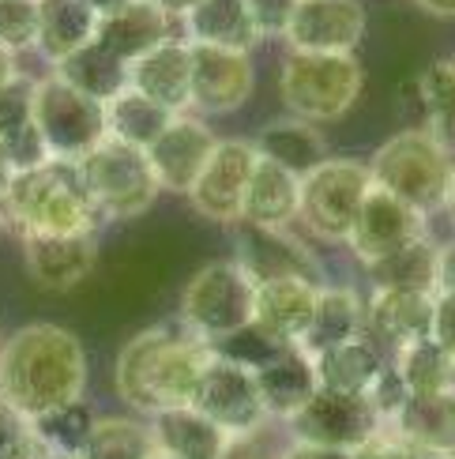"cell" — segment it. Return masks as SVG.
Here are the masks:
<instances>
[{
    "instance_id": "5bb4252c",
    "label": "cell",
    "mask_w": 455,
    "mask_h": 459,
    "mask_svg": "<svg viewBox=\"0 0 455 459\" xmlns=\"http://www.w3.org/2000/svg\"><path fill=\"white\" fill-rule=\"evenodd\" d=\"M290 53H354L365 38L362 0H297L287 27Z\"/></svg>"
},
{
    "instance_id": "d590c367",
    "label": "cell",
    "mask_w": 455,
    "mask_h": 459,
    "mask_svg": "<svg viewBox=\"0 0 455 459\" xmlns=\"http://www.w3.org/2000/svg\"><path fill=\"white\" fill-rule=\"evenodd\" d=\"M150 452H155L150 426L136 418H94L80 459H147Z\"/></svg>"
},
{
    "instance_id": "4dcf8cb0",
    "label": "cell",
    "mask_w": 455,
    "mask_h": 459,
    "mask_svg": "<svg viewBox=\"0 0 455 459\" xmlns=\"http://www.w3.org/2000/svg\"><path fill=\"white\" fill-rule=\"evenodd\" d=\"M403 441L455 455V392L441 395H410L395 422H388Z\"/></svg>"
},
{
    "instance_id": "83f0119b",
    "label": "cell",
    "mask_w": 455,
    "mask_h": 459,
    "mask_svg": "<svg viewBox=\"0 0 455 459\" xmlns=\"http://www.w3.org/2000/svg\"><path fill=\"white\" fill-rule=\"evenodd\" d=\"M253 143H256L260 159L290 169L294 178H305L324 159H331L328 155V140L320 136V128L309 125V121H301V117H282V121L263 125Z\"/></svg>"
},
{
    "instance_id": "2e32d148",
    "label": "cell",
    "mask_w": 455,
    "mask_h": 459,
    "mask_svg": "<svg viewBox=\"0 0 455 459\" xmlns=\"http://www.w3.org/2000/svg\"><path fill=\"white\" fill-rule=\"evenodd\" d=\"M234 264L253 282H271V279L320 282V264L287 230H263V226L237 222L234 226Z\"/></svg>"
},
{
    "instance_id": "7c38bea8",
    "label": "cell",
    "mask_w": 455,
    "mask_h": 459,
    "mask_svg": "<svg viewBox=\"0 0 455 459\" xmlns=\"http://www.w3.org/2000/svg\"><path fill=\"white\" fill-rule=\"evenodd\" d=\"M193 407L203 418H211V422L230 437H249L271 422L268 411H263L256 377L245 366H234V361H226L219 354L211 358V366H207V373L200 380Z\"/></svg>"
},
{
    "instance_id": "d6986e66",
    "label": "cell",
    "mask_w": 455,
    "mask_h": 459,
    "mask_svg": "<svg viewBox=\"0 0 455 459\" xmlns=\"http://www.w3.org/2000/svg\"><path fill=\"white\" fill-rule=\"evenodd\" d=\"M174 34V15H166L155 0H132L121 12L102 15L99 30H94V42H99L109 56H117L124 68H132L147 56L150 49H159L162 42H169Z\"/></svg>"
},
{
    "instance_id": "f5cc1de1",
    "label": "cell",
    "mask_w": 455,
    "mask_h": 459,
    "mask_svg": "<svg viewBox=\"0 0 455 459\" xmlns=\"http://www.w3.org/2000/svg\"><path fill=\"white\" fill-rule=\"evenodd\" d=\"M155 4L166 12V15H174V19H185L188 12H193L196 4H200V0H155Z\"/></svg>"
},
{
    "instance_id": "7402d4cb",
    "label": "cell",
    "mask_w": 455,
    "mask_h": 459,
    "mask_svg": "<svg viewBox=\"0 0 455 459\" xmlns=\"http://www.w3.org/2000/svg\"><path fill=\"white\" fill-rule=\"evenodd\" d=\"M320 286L313 279H271V282H256V309L253 324H260L268 335L297 347L305 339L313 313H316V298Z\"/></svg>"
},
{
    "instance_id": "277c9868",
    "label": "cell",
    "mask_w": 455,
    "mask_h": 459,
    "mask_svg": "<svg viewBox=\"0 0 455 459\" xmlns=\"http://www.w3.org/2000/svg\"><path fill=\"white\" fill-rule=\"evenodd\" d=\"M451 166V155L429 128H403L369 159V178L376 188H384L429 219L448 200Z\"/></svg>"
},
{
    "instance_id": "db71d44e",
    "label": "cell",
    "mask_w": 455,
    "mask_h": 459,
    "mask_svg": "<svg viewBox=\"0 0 455 459\" xmlns=\"http://www.w3.org/2000/svg\"><path fill=\"white\" fill-rule=\"evenodd\" d=\"M19 75V65H15V53H8L4 46H0V87L4 83H12Z\"/></svg>"
},
{
    "instance_id": "b9f144b4",
    "label": "cell",
    "mask_w": 455,
    "mask_h": 459,
    "mask_svg": "<svg viewBox=\"0 0 455 459\" xmlns=\"http://www.w3.org/2000/svg\"><path fill=\"white\" fill-rule=\"evenodd\" d=\"M30 102H34V80L15 75L12 83L0 87V140L30 125Z\"/></svg>"
},
{
    "instance_id": "9a60e30c",
    "label": "cell",
    "mask_w": 455,
    "mask_h": 459,
    "mask_svg": "<svg viewBox=\"0 0 455 459\" xmlns=\"http://www.w3.org/2000/svg\"><path fill=\"white\" fill-rule=\"evenodd\" d=\"M253 87H256L253 53L193 46V109L211 113V117L234 113L253 99Z\"/></svg>"
},
{
    "instance_id": "60d3db41",
    "label": "cell",
    "mask_w": 455,
    "mask_h": 459,
    "mask_svg": "<svg viewBox=\"0 0 455 459\" xmlns=\"http://www.w3.org/2000/svg\"><path fill=\"white\" fill-rule=\"evenodd\" d=\"M0 459H46V448L38 445L30 418L0 403Z\"/></svg>"
},
{
    "instance_id": "11a10c76",
    "label": "cell",
    "mask_w": 455,
    "mask_h": 459,
    "mask_svg": "<svg viewBox=\"0 0 455 459\" xmlns=\"http://www.w3.org/2000/svg\"><path fill=\"white\" fill-rule=\"evenodd\" d=\"M83 4H87L90 12H99V19H102V15H113V12H121L124 4H132V0H83Z\"/></svg>"
},
{
    "instance_id": "680465c9",
    "label": "cell",
    "mask_w": 455,
    "mask_h": 459,
    "mask_svg": "<svg viewBox=\"0 0 455 459\" xmlns=\"http://www.w3.org/2000/svg\"><path fill=\"white\" fill-rule=\"evenodd\" d=\"M46 459H80V455H46Z\"/></svg>"
},
{
    "instance_id": "ba28073f",
    "label": "cell",
    "mask_w": 455,
    "mask_h": 459,
    "mask_svg": "<svg viewBox=\"0 0 455 459\" xmlns=\"http://www.w3.org/2000/svg\"><path fill=\"white\" fill-rule=\"evenodd\" d=\"M30 121L42 132L53 162H83L106 140V106L90 102L87 94L68 87L56 75L34 80Z\"/></svg>"
},
{
    "instance_id": "6da1fadb",
    "label": "cell",
    "mask_w": 455,
    "mask_h": 459,
    "mask_svg": "<svg viewBox=\"0 0 455 459\" xmlns=\"http://www.w3.org/2000/svg\"><path fill=\"white\" fill-rule=\"evenodd\" d=\"M87 354L61 324H27L0 347V403L23 418L49 414L83 399Z\"/></svg>"
},
{
    "instance_id": "7bdbcfd3",
    "label": "cell",
    "mask_w": 455,
    "mask_h": 459,
    "mask_svg": "<svg viewBox=\"0 0 455 459\" xmlns=\"http://www.w3.org/2000/svg\"><path fill=\"white\" fill-rule=\"evenodd\" d=\"M0 143H4V155H8L12 174H23V169H38V166L53 162V159H49V147H46V140H42V132L34 128V121L23 125L19 132H12V136H4Z\"/></svg>"
},
{
    "instance_id": "6f0895ef",
    "label": "cell",
    "mask_w": 455,
    "mask_h": 459,
    "mask_svg": "<svg viewBox=\"0 0 455 459\" xmlns=\"http://www.w3.org/2000/svg\"><path fill=\"white\" fill-rule=\"evenodd\" d=\"M444 207L455 215V166H451V181H448V200H444Z\"/></svg>"
},
{
    "instance_id": "e575fe53",
    "label": "cell",
    "mask_w": 455,
    "mask_h": 459,
    "mask_svg": "<svg viewBox=\"0 0 455 459\" xmlns=\"http://www.w3.org/2000/svg\"><path fill=\"white\" fill-rule=\"evenodd\" d=\"M395 373L403 377L410 395H441L455 392V358L433 339L410 342V347L391 354Z\"/></svg>"
},
{
    "instance_id": "44dd1931",
    "label": "cell",
    "mask_w": 455,
    "mask_h": 459,
    "mask_svg": "<svg viewBox=\"0 0 455 459\" xmlns=\"http://www.w3.org/2000/svg\"><path fill=\"white\" fill-rule=\"evenodd\" d=\"M433 332V294L410 290H373L365 305V335L376 347L403 351L410 342H422Z\"/></svg>"
},
{
    "instance_id": "7dc6e473",
    "label": "cell",
    "mask_w": 455,
    "mask_h": 459,
    "mask_svg": "<svg viewBox=\"0 0 455 459\" xmlns=\"http://www.w3.org/2000/svg\"><path fill=\"white\" fill-rule=\"evenodd\" d=\"M433 342L455 358V294H433V332H429Z\"/></svg>"
},
{
    "instance_id": "ee69618b",
    "label": "cell",
    "mask_w": 455,
    "mask_h": 459,
    "mask_svg": "<svg viewBox=\"0 0 455 459\" xmlns=\"http://www.w3.org/2000/svg\"><path fill=\"white\" fill-rule=\"evenodd\" d=\"M407 399H410V392H407V385H403V377L395 373V366L388 361V366L381 369V377L373 380V388H369V403H373L376 418H381L384 426L395 422V418H399V411L407 407Z\"/></svg>"
},
{
    "instance_id": "ab89813d",
    "label": "cell",
    "mask_w": 455,
    "mask_h": 459,
    "mask_svg": "<svg viewBox=\"0 0 455 459\" xmlns=\"http://www.w3.org/2000/svg\"><path fill=\"white\" fill-rule=\"evenodd\" d=\"M0 46L8 53L38 46V0H0Z\"/></svg>"
},
{
    "instance_id": "4316f807",
    "label": "cell",
    "mask_w": 455,
    "mask_h": 459,
    "mask_svg": "<svg viewBox=\"0 0 455 459\" xmlns=\"http://www.w3.org/2000/svg\"><path fill=\"white\" fill-rule=\"evenodd\" d=\"M384 366H388V361H384L381 347H376L369 335L339 342V347H331V351L313 358L316 385L324 392H343V395H369L373 380L381 377Z\"/></svg>"
},
{
    "instance_id": "1f68e13d",
    "label": "cell",
    "mask_w": 455,
    "mask_h": 459,
    "mask_svg": "<svg viewBox=\"0 0 455 459\" xmlns=\"http://www.w3.org/2000/svg\"><path fill=\"white\" fill-rule=\"evenodd\" d=\"M53 75L99 106H109L121 91H128V68L117 56H109L99 42H87L75 53H68L61 65H53Z\"/></svg>"
},
{
    "instance_id": "bcb514c9",
    "label": "cell",
    "mask_w": 455,
    "mask_h": 459,
    "mask_svg": "<svg viewBox=\"0 0 455 459\" xmlns=\"http://www.w3.org/2000/svg\"><path fill=\"white\" fill-rule=\"evenodd\" d=\"M410 455H414L410 441H403L391 426H381L362 448L350 452V459H410Z\"/></svg>"
},
{
    "instance_id": "9f6ffc18",
    "label": "cell",
    "mask_w": 455,
    "mask_h": 459,
    "mask_svg": "<svg viewBox=\"0 0 455 459\" xmlns=\"http://www.w3.org/2000/svg\"><path fill=\"white\" fill-rule=\"evenodd\" d=\"M8 181H12V166H8V155H4V143H0V196H4Z\"/></svg>"
},
{
    "instance_id": "603a6c76",
    "label": "cell",
    "mask_w": 455,
    "mask_h": 459,
    "mask_svg": "<svg viewBox=\"0 0 455 459\" xmlns=\"http://www.w3.org/2000/svg\"><path fill=\"white\" fill-rule=\"evenodd\" d=\"M150 437H155V452L169 459H222L234 437L219 429L211 418H203L196 407L162 411L150 418Z\"/></svg>"
},
{
    "instance_id": "d4e9b609",
    "label": "cell",
    "mask_w": 455,
    "mask_h": 459,
    "mask_svg": "<svg viewBox=\"0 0 455 459\" xmlns=\"http://www.w3.org/2000/svg\"><path fill=\"white\" fill-rule=\"evenodd\" d=\"M297 204H301V178H294L290 169H282L268 159H256L241 207V222L263 230H287L290 222H297Z\"/></svg>"
},
{
    "instance_id": "484cf974",
    "label": "cell",
    "mask_w": 455,
    "mask_h": 459,
    "mask_svg": "<svg viewBox=\"0 0 455 459\" xmlns=\"http://www.w3.org/2000/svg\"><path fill=\"white\" fill-rule=\"evenodd\" d=\"M181 23H185V42L193 46L253 53L260 42V30L253 27L245 0H200Z\"/></svg>"
},
{
    "instance_id": "6125c7cd",
    "label": "cell",
    "mask_w": 455,
    "mask_h": 459,
    "mask_svg": "<svg viewBox=\"0 0 455 459\" xmlns=\"http://www.w3.org/2000/svg\"><path fill=\"white\" fill-rule=\"evenodd\" d=\"M0 226H4V222H0Z\"/></svg>"
},
{
    "instance_id": "f35d334b",
    "label": "cell",
    "mask_w": 455,
    "mask_h": 459,
    "mask_svg": "<svg viewBox=\"0 0 455 459\" xmlns=\"http://www.w3.org/2000/svg\"><path fill=\"white\" fill-rule=\"evenodd\" d=\"M211 351H215L219 358H226V361H234V366H245L249 373H256V369H263V366H271L275 358L287 354V351H290V342H282V339L268 335V332L260 328V324H249V328L234 332L230 339L215 342Z\"/></svg>"
},
{
    "instance_id": "91938a15",
    "label": "cell",
    "mask_w": 455,
    "mask_h": 459,
    "mask_svg": "<svg viewBox=\"0 0 455 459\" xmlns=\"http://www.w3.org/2000/svg\"><path fill=\"white\" fill-rule=\"evenodd\" d=\"M147 459H169V455H162V452H150V455H147Z\"/></svg>"
},
{
    "instance_id": "74e56055",
    "label": "cell",
    "mask_w": 455,
    "mask_h": 459,
    "mask_svg": "<svg viewBox=\"0 0 455 459\" xmlns=\"http://www.w3.org/2000/svg\"><path fill=\"white\" fill-rule=\"evenodd\" d=\"M30 429L38 437V445L46 448V455H80L94 429V414L83 399H75L68 407L30 418Z\"/></svg>"
},
{
    "instance_id": "8d00e7d4",
    "label": "cell",
    "mask_w": 455,
    "mask_h": 459,
    "mask_svg": "<svg viewBox=\"0 0 455 459\" xmlns=\"http://www.w3.org/2000/svg\"><path fill=\"white\" fill-rule=\"evenodd\" d=\"M418 94L425 106V128L455 155V61H437L418 75Z\"/></svg>"
},
{
    "instance_id": "d6a6232c",
    "label": "cell",
    "mask_w": 455,
    "mask_h": 459,
    "mask_svg": "<svg viewBox=\"0 0 455 459\" xmlns=\"http://www.w3.org/2000/svg\"><path fill=\"white\" fill-rule=\"evenodd\" d=\"M437 260H441V245H433L429 238H422V241L399 248V253L369 264L365 272H369L376 290L437 294Z\"/></svg>"
},
{
    "instance_id": "f1b7e54d",
    "label": "cell",
    "mask_w": 455,
    "mask_h": 459,
    "mask_svg": "<svg viewBox=\"0 0 455 459\" xmlns=\"http://www.w3.org/2000/svg\"><path fill=\"white\" fill-rule=\"evenodd\" d=\"M357 335H365V305L357 298L350 286H320V298H316V313L305 339L297 342L309 358L324 354L339 342H350Z\"/></svg>"
},
{
    "instance_id": "e0dca14e",
    "label": "cell",
    "mask_w": 455,
    "mask_h": 459,
    "mask_svg": "<svg viewBox=\"0 0 455 459\" xmlns=\"http://www.w3.org/2000/svg\"><path fill=\"white\" fill-rule=\"evenodd\" d=\"M215 143H219V136L211 132V125L181 113V117L169 121V128L155 140V147L147 151V162L155 169V178L166 193L188 196V188L196 185L207 159H211Z\"/></svg>"
},
{
    "instance_id": "ac0fdd59",
    "label": "cell",
    "mask_w": 455,
    "mask_h": 459,
    "mask_svg": "<svg viewBox=\"0 0 455 459\" xmlns=\"http://www.w3.org/2000/svg\"><path fill=\"white\" fill-rule=\"evenodd\" d=\"M128 87L181 117L185 109H193V46L185 38H169L150 49L128 68Z\"/></svg>"
},
{
    "instance_id": "f6af8a7d",
    "label": "cell",
    "mask_w": 455,
    "mask_h": 459,
    "mask_svg": "<svg viewBox=\"0 0 455 459\" xmlns=\"http://www.w3.org/2000/svg\"><path fill=\"white\" fill-rule=\"evenodd\" d=\"M245 8H249V19L260 38H282L294 19L297 0H245Z\"/></svg>"
},
{
    "instance_id": "cb8c5ba5",
    "label": "cell",
    "mask_w": 455,
    "mask_h": 459,
    "mask_svg": "<svg viewBox=\"0 0 455 459\" xmlns=\"http://www.w3.org/2000/svg\"><path fill=\"white\" fill-rule=\"evenodd\" d=\"M253 377H256V388L263 399V411H268V418H279V422H290V418L320 392L313 358L301 347H290L282 358L256 369Z\"/></svg>"
},
{
    "instance_id": "30bf717a",
    "label": "cell",
    "mask_w": 455,
    "mask_h": 459,
    "mask_svg": "<svg viewBox=\"0 0 455 459\" xmlns=\"http://www.w3.org/2000/svg\"><path fill=\"white\" fill-rule=\"evenodd\" d=\"M381 426L384 422L376 418L369 395H343V392H324V388L287 422L290 441L316 445V448H339V452L362 448Z\"/></svg>"
},
{
    "instance_id": "ffe728a7",
    "label": "cell",
    "mask_w": 455,
    "mask_h": 459,
    "mask_svg": "<svg viewBox=\"0 0 455 459\" xmlns=\"http://www.w3.org/2000/svg\"><path fill=\"white\" fill-rule=\"evenodd\" d=\"M23 260L30 279L49 294L75 290L99 264V238L72 234V238H23Z\"/></svg>"
},
{
    "instance_id": "681fc988",
    "label": "cell",
    "mask_w": 455,
    "mask_h": 459,
    "mask_svg": "<svg viewBox=\"0 0 455 459\" xmlns=\"http://www.w3.org/2000/svg\"><path fill=\"white\" fill-rule=\"evenodd\" d=\"M437 294H455V241L441 245L437 260Z\"/></svg>"
},
{
    "instance_id": "816d5d0a",
    "label": "cell",
    "mask_w": 455,
    "mask_h": 459,
    "mask_svg": "<svg viewBox=\"0 0 455 459\" xmlns=\"http://www.w3.org/2000/svg\"><path fill=\"white\" fill-rule=\"evenodd\" d=\"M418 8L433 19H455V0H418Z\"/></svg>"
},
{
    "instance_id": "836d02e7",
    "label": "cell",
    "mask_w": 455,
    "mask_h": 459,
    "mask_svg": "<svg viewBox=\"0 0 455 459\" xmlns=\"http://www.w3.org/2000/svg\"><path fill=\"white\" fill-rule=\"evenodd\" d=\"M169 121H174V113L143 99V94L132 87L121 91L117 99L106 106V136L121 140L128 147H140V151L155 147V140L169 128Z\"/></svg>"
},
{
    "instance_id": "9c48e42d",
    "label": "cell",
    "mask_w": 455,
    "mask_h": 459,
    "mask_svg": "<svg viewBox=\"0 0 455 459\" xmlns=\"http://www.w3.org/2000/svg\"><path fill=\"white\" fill-rule=\"evenodd\" d=\"M369 188H373L369 162L324 159L313 174L301 178L297 222L320 241H347Z\"/></svg>"
},
{
    "instance_id": "94428289",
    "label": "cell",
    "mask_w": 455,
    "mask_h": 459,
    "mask_svg": "<svg viewBox=\"0 0 455 459\" xmlns=\"http://www.w3.org/2000/svg\"><path fill=\"white\" fill-rule=\"evenodd\" d=\"M0 347H4V339H0Z\"/></svg>"
},
{
    "instance_id": "4fadbf2b",
    "label": "cell",
    "mask_w": 455,
    "mask_h": 459,
    "mask_svg": "<svg viewBox=\"0 0 455 459\" xmlns=\"http://www.w3.org/2000/svg\"><path fill=\"white\" fill-rule=\"evenodd\" d=\"M422 238H425V215L373 185L369 196L362 200V212H357V219L350 226L347 245L354 248V256L369 267Z\"/></svg>"
},
{
    "instance_id": "8992f818",
    "label": "cell",
    "mask_w": 455,
    "mask_h": 459,
    "mask_svg": "<svg viewBox=\"0 0 455 459\" xmlns=\"http://www.w3.org/2000/svg\"><path fill=\"white\" fill-rule=\"evenodd\" d=\"M80 181L102 219H136L159 200L162 185L147 162V151L121 140H102L83 162H75Z\"/></svg>"
},
{
    "instance_id": "c3c4849f",
    "label": "cell",
    "mask_w": 455,
    "mask_h": 459,
    "mask_svg": "<svg viewBox=\"0 0 455 459\" xmlns=\"http://www.w3.org/2000/svg\"><path fill=\"white\" fill-rule=\"evenodd\" d=\"M222 459H282V448L271 445V437H268V426L249 433V437H234V445L226 448Z\"/></svg>"
},
{
    "instance_id": "8fae6325",
    "label": "cell",
    "mask_w": 455,
    "mask_h": 459,
    "mask_svg": "<svg viewBox=\"0 0 455 459\" xmlns=\"http://www.w3.org/2000/svg\"><path fill=\"white\" fill-rule=\"evenodd\" d=\"M256 159L260 155H256L253 140H219L211 159L203 166V174L188 188V204H193L203 219H211L219 226H237Z\"/></svg>"
},
{
    "instance_id": "7a4b0ae2",
    "label": "cell",
    "mask_w": 455,
    "mask_h": 459,
    "mask_svg": "<svg viewBox=\"0 0 455 459\" xmlns=\"http://www.w3.org/2000/svg\"><path fill=\"white\" fill-rule=\"evenodd\" d=\"M211 342L193 335L185 324H159L132 335L117 354V392L128 407L162 414L193 407V395L211 366Z\"/></svg>"
},
{
    "instance_id": "f546056e",
    "label": "cell",
    "mask_w": 455,
    "mask_h": 459,
    "mask_svg": "<svg viewBox=\"0 0 455 459\" xmlns=\"http://www.w3.org/2000/svg\"><path fill=\"white\" fill-rule=\"evenodd\" d=\"M99 12H90L83 0H38V53L49 65H61L68 53L94 42Z\"/></svg>"
},
{
    "instance_id": "52a82bcc",
    "label": "cell",
    "mask_w": 455,
    "mask_h": 459,
    "mask_svg": "<svg viewBox=\"0 0 455 459\" xmlns=\"http://www.w3.org/2000/svg\"><path fill=\"white\" fill-rule=\"evenodd\" d=\"M256 309V282L234 260H215L188 279L181 294V324L203 342H222L249 328Z\"/></svg>"
},
{
    "instance_id": "3957f363",
    "label": "cell",
    "mask_w": 455,
    "mask_h": 459,
    "mask_svg": "<svg viewBox=\"0 0 455 459\" xmlns=\"http://www.w3.org/2000/svg\"><path fill=\"white\" fill-rule=\"evenodd\" d=\"M0 222L19 238H72L94 234L102 215L94 212L80 169L72 162H46L12 174L0 196Z\"/></svg>"
},
{
    "instance_id": "f907efd6",
    "label": "cell",
    "mask_w": 455,
    "mask_h": 459,
    "mask_svg": "<svg viewBox=\"0 0 455 459\" xmlns=\"http://www.w3.org/2000/svg\"><path fill=\"white\" fill-rule=\"evenodd\" d=\"M282 459H350V452L316 448V445H297V441H290L287 448H282Z\"/></svg>"
},
{
    "instance_id": "5b68a950",
    "label": "cell",
    "mask_w": 455,
    "mask_h": 459,
    "mask_svg": "<svg viewBox=\"0 0 455 459\" xmlns=\"http://www.w3.org/2000/svg\"><path fill=\"white\" fill-rule=\"evenodd\" d=\"M365 72L354 53H287L279 72V94L294 117L320 125L339 121L362 99Z\"/></svg>"
}]
</instances>
